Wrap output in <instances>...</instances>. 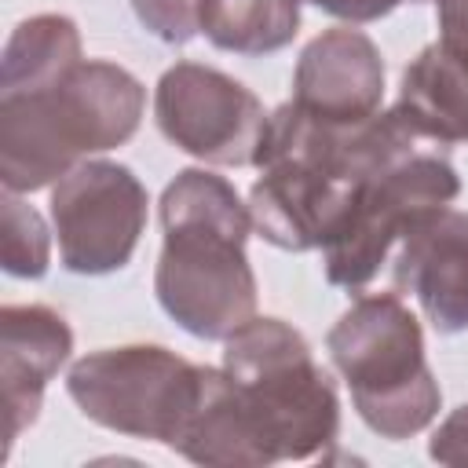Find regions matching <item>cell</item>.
<instances>
[{
	"mask_svg": "<svg viewBox=\"0 0 468 468\" xmlns=\"http://www.w3.org/2000/svg\"><path fill=\"white\" fill-rule=\"evenodd\" d=\"M457 194V168L431 150H413L377 168L358 186L340 230L322 249L325 278L351 292L369 285L388 263L395 241H402L424 216L446 208Z\"/></svg>",
	"mask_w": 468,
	"mask_h": 468,
	"instance_id": "52a82bcc",
	"label": "cell"
},
{
	"mask_svg": "<svg viewBox=\"0 0 468 468\" xmlns=\"http://www.w3.org/2000/svg\"><path fill=\"white\" fill-rule=\"evenodd\" d=\"M73 351V329L55 307L44 303H7L0 311V380L7 413V450L18 435L37 424L48 380L66 366Z\"/></svg>",
	"mask_w": 468,
	"mask_h": 468,
	"instance_id": "7c38bea8",
	"label": "cell"
},
{
	"mask_svg": "<svg viewBox=\"0 0 468 468\" xmlns=\"http://www.w3.org/2000/svg\"><path fill=\"white\" fill-rule=\"evenodd\" d=\"M80 29L69 15H33L15 26L0 55V95L58 84L80 66Z\"/></svg>",
	"mask_w": 468,
	"mask_h": 468,
	"instance_id": "9a60e30c",
	"label": "cell"
},
{
	"mask_svg": "<svg viewBox=\"0 0 468 468\" xmlns=\"http://www.w3.org/2000/svg\"><path fill=\"white\" fill-rule=\"evenodd\" d=\"M329 358L351 388V402L380 439L420 435L442 406L424 358V333L399 292L358 296L325 336Z\"/></svg>",
	"mask_w": 468,
	"mask_h": 468,
	"instance_id": "5b68a950",
	"label": "cell"
},
{
	"mask_svg": "<svg viewBox=\"0 0 468 468\" xmlns=\"http://www.w3.org/2000/svg\"><path fill=\"white\" fill-rule=\"evenodd\" d=\"M223 369L271 453L278 461H307L336 442L340 399L318 366L307 336L282 318H252L223 340Z\"/></svg>",
	"mask_w": 468,
	"mask_h": 468,
	"instance_id": "277c9868",
	"label": "cell"
},
{
	"mask_svg": "<svg viewBox=\"0 0 468 468\" xmlns=\"http://www.w3.org/2000/svg\"><path fill=\"white\" fill-rule=\"evenodd\" d=\"M428 457L439 464H468V402L457 406L431 435Z\"/></svg>",
	"mask_w": 468,
	"mask_h": 468,
	"instance_id": "ffe728a7",
	"label": "cell"
},
{
	"mask_svg": "<svg viewBox=\"0 0 468 468\" xmlns=\"http://www.w3.org/2000/svg\"><path fill=\"white\" fill-rule=\"evenodd\" d=\"M417 135L395 113L358 124H329L282 102L263 128L256 154L260 179L249 190L252 230L289 252L325 249L340 230L358 186L384 165L417 150Z\"/></svg>",
	"mask_w": 468,
	"mask_h": 468,
	"instance_id": "6da1fadb",
	"label": "cell"
},
{
	"mask_svg": "<svg viewBox=\"0 0 468 468\" xmlns=\"http://www.w3.org/2000/svg\"><path fill=\"white\" fill-rule=\"evenodd\" d=\"M395 289L417 296L435 333L468 329V212L439 208L424 216L399 249Z\"/></svg>",
	"mask_w": 468,
	"mask_h": 468,
	"instance_id": "8fae6325",
	"label": "cell"
},
{
	"mask_svg": "<svg viewBox=\"0 0 468 468\" xmlns=\"http://www.w3.org/2000/svg\"><path fill=\"white\" fill-rule=\"evenodd\" d=\"M201 33L234 55L282 51L300 33V0H205Z\"/></svg>",
	"mask_w": 468,
	"mask_h": 468,
	"instance_id": "2e32d148",
	"label": "cell"
},
{
	"mask_svg": "<svg viewBox=\"0 0 468 468\" xmlns=\"http://www.w3.org/2000/svg\"><path fill=\"white\" fill-rule=\"evenodd\" d=\"M146 88L106 58H84L51 88L0 95V179L11 194L58 183L91 154L124 146L143 121Z\"/></svg>",
	"mask_w": 468,
	"mask_h": 468,
	"instance_id": "3957f363",
	"label": "cell"
},
{
	"mask_svg": "<svg viewBox=\"0 0 468 468\" xmlns=\"http://www.w3.org/2000/svg\"><path fill=\"white\" fill-rule=\"evenodd\" d=\"M165 245L154 292L165 314L197 340H227L256 318V274L245 256L249 205L234 183L183 168L161 194Z\"/></svg>",
	"mask_w": 468,
	"mask_h": 468,
	"instance_id": "7a4b0ae2",
	"label": "cell"
},
{
	"mask_svg": "<svg viewBox=\"0 0 468 468\" xmlns=\"http://www.w3.org/2000/svg\"><path fill=\"white\" fill-rule=\"evenodd\" d=\"M292 102L329 124H358L377 117L384 102L380 48L351 26L318 33L296 58Z\"/></svg>",
	"mask_w": 468,
	"mask_h": 468,
	"instance_id": "30bf717a",
	"label": "cell"
},
{
	"mask_svg": "<svg viewBox=\"0 0 468 468\" xmlns=\"http://www.w3.org/2000/svg\"><path fill=\"white\" fill-rule=\"evenodd\" d=\"M154 117L161 135L183 154L205 165L245 168L256 165L271 113H263V102L223 69L176 62L157 80Z\"/></svg>",
	"mask_w": 468,
	"mask_h": 468,
	"instance_id": "9c48e42d",
	"label": "cell"
},
{
	"mask_svg": "<svg viewBox=\"0 0 468 468\" xmlns=\"http://www.w3.org/2000/svg\"><path fill=\"white\" fill-rule=\"evenodd\" d=\"M413 4H424V0H413Z\"/></svg>",
	"mask_w": 468,
	"mask_h": 468,
	"instance_id": "7402d4cb",
	"label": "cell"
},
{
	"mask_svg": "<svg viewBox=\"0 0 468 468\" xmlns=\"http://www.w3.org/2000/svg\"><path fill=\"white\" fill-rule=\"evenodd\" d=\"M168 450L183 453L194 464H212V468H267L271 464V453L260 442L238 399V388L223 366L219 369L201 366L197 402Z\"/></svg>",
	"mask_w": 468,
	"mask_h": 468,
	"instance_id": "4fadbf2b",
	"label": "cell"
},
{
	"mask_svg": "<svg viewBox=\"0 0 468 468\" xmlns=\"http://www.w3.org/2000/svg\"><path fill=\"white\" fill-rule=\"evenodd\" d=\"M201 7L205 0H132L143 29L165 44H190L201 33Z\"/></svg>",
	"mask_w": 468,
	"mask_h": 468,
	"instance_id": "ac0fdd59",
	"label": "cell"
},
{
	"mask_svg": "<svg viewBox=\"0 0 468 468\" xmlns=\"http://www.w3.org/2000/svg\"><path fill=\"white\" fill-rule=\"evenodd\" d=\"M435 18H439V40L435 48L468 69V0H435Z\"/></svg>",
	"mask_w": 468,
	"mask_h": 468,
	"instance_id": "d6986e66",
	"label": "cell"
},
{
	"mask_svg": "<svg viewBox=\"0 0 468 468\" xmlns=\"http://www.w3.org/2000/svg\"><path fill=\"white\" fill-rule=\"evenodd\" d=\"M51 227L69 274L121 271L146 230V186L128 165L88 157L51 186Z\"/></svg>",
	"mask_w": 468,
	"mask_h": 468,
	"instance_id": "ba28073f",
	"label": "cell"
},
{
	"mask_svg": "<svg viewBox=\"0 0 468 468\" xmlns=\"http://www.w3.org/2000/svg\"><path fill=\"white\" fill-rule=\"evenodd\" d=\"M201 388V366L161 344L102 347L77 358L66 391L77 410L117 435L172 446Z\"/></svg>",
	"mask_w": 468,
	"mask_h": 468,
	"instance_id": "8992f818",
	"label": "cell"
},
{
	"mask_svg": "<svg viewBox=\"0 0 468 468\" xmlns=\"http://www.w3.org/2000/svg\"><path fill=\"white\" fill-rule=\"evenodd\" d=\"M51 263V230L44 216L22 201V194L4 190V271L11 278H40Z\"/></svg>",
	"mask_w": 468,
	"mask_h": 468,
	"instance_id": "e0dca14e",
	"label": "cell"
},
{
	"mask_svg": "<svg viewBox=\"0 0 468 468\" xmlns=\"http://www.w3.org/2000/svg\"><path fill=\"white\" fill-rule=\"evenodd\" d=\"M395 113L417 139H431L439 146L468 143V69L428 44L402 69Z\"/></svg>",
	"mask_w": 468,
	"mask_h": 468,
	"instance_id": "5bb4252c",
	"label": "cell"
},
{
	"mask_svg": "<svg viewBox=\"0 0 468 468\" xmlns=\"http://www.w3.org/2000/svg\"><path fill=\"white\" fill-rule=\"evenodd\" d=\"M314 4L318 11L340 18V22H351V26H362V22H377L384 15H391L402 0H307Z\"/></svg>",
	"mask_w": 468,
	"mask_h": 468,
	"instance_id": "44dd1931",
	"label": "cell"
}]
</instances>
